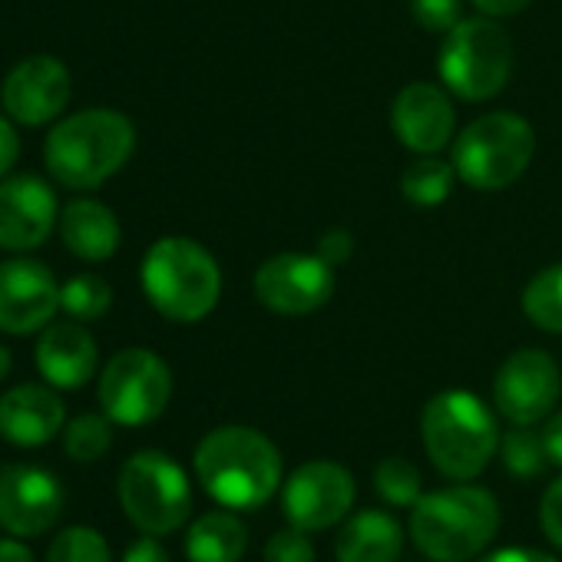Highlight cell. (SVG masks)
Masks as SVG:
<instances>
[{
  "label": "cell",
  "mask_w": 562,
  "mask_h": 562,
  "mask_svg": "<svg viewBox=\"0 0 562 562\" xmlns=\"http://www.w3.org/2000/svg\"><path fill=\"white\" fill-rule=\"evenodd\" d=\"M136 149V126L116 110H80L60 120L47 143L44 162L54 182L67 189H97L113 179Z\"/></svg>",
  "instance_id": "obj_1"
},
{
  "label": "cell",
  "mask_w": 562,
  "mask_h": 562,
  "mask_svg": "<svg viewBox=\"0 0 562 562\" xmlns=\"http://www.w3.org/2000/svg\"><path fill=\"white\" fill-rule=\"evenodd\" d=\"M195 476L215 503L258 509L281 483V453L251 427H218L195 450Z\"/></svg>",
  "instance_id": "obj_2"
},
{
  "label": "cell",
  "mask_w": 562,
  "mask_h": 562,
  "mask_svg": "<svg viewBox=\"0 0 562 562\" xmlns=\"http://www.w3.org/2000/svg\"><path fill=\"white\" fill-rule=\"evenodd\" d=\"M143 292L162 318L192 325L218 305L222 271L199 241L166 235L143 258Z\"/></svg>",
  "instance_id": "obj_3"
},
{
  "label": "cell",
  "mask_w": 562,
  "mask_h": 562,
  "mask_svg": "<svg viewBox=\"0 0 562 562\" xmlns=\"http://www.w3.org/2000/svg\"><path fill=\"white\" fill-rule=\"evenodd\" d=\"M499 529V506L480 486L424 493L411 513V539L434 562H467L483 552Z\"/></svg>",
  "instance_id": "obj_4"
},
{
  "label": "cell",
  "mask_w": 562,
  "mask_h": 562,
  "mask_svg": "<svg viewBox=\"0 0 562 562\" xmlns=\"http://www.w3.org/2000/svg\"><path fill=\"white\" fill-rule=\"evenodd\" d=\"M420 434L430 463L450 480H473L499 450L493 414L470 391H443L427 401Z\"/></svg>",
  "instance_id": "obj_5"
},
{
  "label": "cell",
  "mask_w": 562,
  "mask_h": 562,
  "mask_svg": "<svg viewBox=\"0 0 562 562\" xmlns=\"http://www.w3.org/2000/svg\"><path fill=\"white\" fill-rule=\"evenodd\" d=\"M536 133L516 113H486L473 120L453 143L457 176L480 192L513 186L532 162Z\"/></svg>",
  "instance_id": "obj_6"
},
{
  "label": "cell",
  "mask_w": 562,
  "mask_h": 562,
  "mask_svg": "<svg viewBox=\"0 0 562 562\" xmlns=\"http://www.w3.org/2000/svg\"><path fill=\"white\" fill-rule=\"evenodd\" d=\"M513 74V44L493 18L460 21L440 47L443 83L470 103L493 100Z\"/></svg>",
  "instance_id": "obj_7"
},
{
  "label": "cell",
  "mask_w": 562,
  "mask_h": 562,
  "mask_svg": "<svg viewBox=\"0 0 562 562\" xmlns=\"http://www.w3.org/2000/svg\"><path fill=\"white\" fill-rule=\"evenodd\" d=\"M120 503L133 526L149 536H166L189 519L192 490L172 457L159 450H143L130 457L120 470Z\"/></svg>",
  "instance_id": "obj_8"
},
{
  "label": "cell",
  "mask_w": 562,
  "mask_h": 562,
  "mask_svg": "<svg viewBox=\"0 0 562 562\" xmlns=\"http://www.w3.org/2000/svg\"><path fill=\"white\" fill-rule=\"evenodd\" d=\"M172 397V374L166 361L146 348L120 351L100 374V404L113 424L143 427L162 417Z\"/></svg>",
  "instance_id": "obj_9"
},
{
  "label": "cell",
  "mask_w": 562,
  "mask_h": 562,
  "mask_svg": "<svg viewBox=\"0 0 562 562\" xmlns=\"http://www.w3.org/2000/svg\"><path fill=\"white\" fill-rule=\"evenodd\" d=\"M335 295V265L322 255L285 251L258 265L255 299L274 315H312Z\"/></svg>",
  "instance_id": "obj_10"
},
{
  "label": "cell",
  "mask_w": 562,
  "mask_h": 562,
  "mask_svg": "<svg viewBox=\"0 0 562 562\" xmlns=\"http://www.w3.org/2000/svg\"><path fill=\"white\" fill-rule=\"evenodd\" d=\"M562 394L559 364L536 348H522L509 355L493 381L496 411L519 427H532L536 420L549 417Z\"/></svg>",
  "instance_id": "obj_11"
},
{
  "label": "cell",
  "mask_w": 562,
  "mask_h": 562,
  "mask_svg": "<svg viewBox=\"0 0 562 562\" xmlns=\"http://www.w3.org/2000/svg\"><path fill=\"white\" fill-rule=\"evenodd\" d=\"M355 503V476L335 460L302 463L281 493V506L292 526L315 532L341 522Z\"/></svg>",
  "instance_id": "obj_12"
},
{
  "label": "cell",
  "mask_w": 562,
  "mask_h": 562,
  "mask_svg": "<svg viewBox=\"0 0 562 562\" xmlns=\"http://www.w3.org/2000/svg\"><path fill=\"white\" fill-rule=\"evenodd\" d=\"M60 312V285L54 271L34 258L0 261V331L34 335Z\"/></svg>",
  "instance_id": "obj_13"
},
{
  "label": "cell",
  "mask_w": 562,
  "mask_h": 562,
  "mask_svg": "<svg viewBox=\"0 0 562 562\" xmlns=\"http://www.w3.org/2000/svg\"><path fill=\"white\" fill-rule=\"evenodd\" d=\"M74 93V77L70 70L50 57V54H37L21 60L4 87H0V103H4L8 116L21 126H44L54 123Z\"/></svg>",
  "instance_id": "obj_14"
},
{
  "label": "cell",
  "mask_w": 562,
  "mask_h": 562,
  "mask_svg": "<svg viewBox=\"0 0 562 562\" xmlns=\"http://www.w3.org/2000/svg\"><path fill=\"white\" fill-rule=\"evenodd\" d=\"M64 513L60 480L37 463H8L0 470V526L14 536H41Z\"/></svg>",
  "instance_id": "obj_15"
},
{
  "label": "cell",
  "mask_w": 562,
  "mask_h": 562,
  "mask_svg": "<svg viewBox=\"0 0 562 562\" xmlns=\"http://www.w3.org/2000/svg\"><path fill=\"white\" fill-rule=\"evenodd\" d=\"M60 218L54 189L37 176L0 179V248L31 251L47 241Z\"/></svg>",
  "instance_id": "obj_16"
},
{
  "label": "cell",
  "mask_w": 562,
  "mask_h": 562,
  "mask_svg": "<svg viewBox=\"0 0 562 562\" xmlns=\"http://www.w3.org/2000/svg\"><path fill=\"white\" fill-rule=\"evenodd\" d=\"M457 116L453 106L447 100V93L434 83H411L397 93L394 106H391V130L394 136L420 153V156H434L440 153L450 136H453Z\"/></svg>",
  "instance_id": "obj_17"
},
{
  "label": "cell",
  "mask_w": 562,
  "mask_h": 562,
  "mask_svg": "<svg viewBox=\"0 0 562 562\" xmlns=\"http://www.w3.org/2000/svg\"><path fill=\"white\" fill-rule=\"evenodd\" d=\"M34 361H37V371L44 374L47 384L64 387V391H77L97 374L100 351H97L93 335L83 325L57 322V325L44 328L37 351H34Z\"/></svg>",
  "instance_id": "obj_18"
},
{
  "label": "cell",
  "mask_w": 562,
  "mask_h": 562,
  "mask_svg": "<svg viewBox=\"0 0 562 562\" xmlns=\"http://www.w3.org/2000/svg\"><path fill=\"white\" fill-rule=\"evenodd\" d=\"M64 401L41 384H21L0 397V437L18 447H41L64 430Z\"/></svg>",
  "instance_id": "obj_19"
},
{
  "label": "cell",
  "mask_w": 562,
  "mask_h": 562,
  "mask_svg": "<svg viewBox=\"0 0 562 562\" xmlns=\"http://www.w3.org/2000/svg\"><path fill=\"white\" fill-rule=\"evenodd\" d=\"M57 228L67 251H74L83 261H106L123 238L120 218L113 215L110 205L97 199H77L67 209H60Z\"/></svg>",
  "instance_id": "obj_20"
},
{
  "label": "cell",
  "mask_w": 562,
  "mask_h": 562,
  "mask_svg": "<svg viewBox=\"0 0 562 562\" xmlns=\"http://www.w3.org/2000/svg\"><path fill=\"white\" fill-rule=\"evenodd\" d=\"M404 546V532L391 513L364 509L351 516L335 542L338 562H397Z\"/></svg>",
  "instance_id": "obj_21"
},
{
  "label": "cell",
  "mask_w": 562,
  "mask_h": 562,
  "mask_svg": "<svg viewBox=\"0 0 562 562\" xmlns=\"http://www.w3.org/2000/svg\"><path fill=\"white\" fill-rule=\"evenodd\" d=\"M248 532L232 513H205L192 522L186 539L189 562H238L245 555Z\"/></svg>",
  "instance_id": "obj_22"
},
{
  "label": "cell",
  "mask_w": 562,
  "mask_h": 562,
  "mask_svg": "<svg viewBox=\"0 0 562 562\" xmlns=\"http://www.w3.org/2000/svg\"><path fill=\"white\" fill-rule=\"evenodd\" d=\"M522 315L536 328L562 335V265L542 268L522 289Z\"/></svg>",
  "instance_id": "obj_23"
},
{
  "label": "cell",
  "mask_w": 562,
  "mask_h": 562,
  "mask_svg": "<svg viewBox=\"0 0 562 562\" xmlns=\"http://www.w3.org/2000/svg\"><path fill=\"white\" fill-rule=\"evenodd\" d=\"M453 166L437 156H420L401 172V192L414 205H440L453 189Z\"/></svg>",
  "instance_id": "obj_24"
},
{
  "label": "cell",
  "mask_w": 562,
  "mask_h": 562,
  "mask_svg": "<svg viewBox=\"0 0 562 562\" xmlns=\"http://www.w3.org/2000/svg\"><path fill=\"white\" fill-rule=\"evenodd\" d=\"M113 289L100 274H74L60 285V312L74 322H97L110 312Z\"/></svg>",
  "instance_id": "obj_25"
},
{
  "label": "cell",
  "mask_w": 562,
  "mask_h": 562,
  "mask_svg": "<svg viewBox=\"0 0 562 562\" xmlns=\"http://www.w3.org/2000/svg\"><path fill=\"white\" fill-rule=\"evenodd\" d=\"M113 420L103 414H80L64 427V450L77 463H93L100 460L110 443H113Z\"/></svg>",
  "instance_id": "obj_26"
},
{
  "label": "cell",
  "mask_w": 562,
  "mask_h": 562,
  "mask_svg": "<svg viewBox=\"0 0 562 562\" xmlns=\"http://www.w3.org/2000/svg\"><path fill=\"white\" fill-rule=\"evenodd\" d=\"M499 457H503V467L513 473V476H539L546 467H549V457H546V447H542V437L532 434L529 427H513L506 437H499Z\"/></svg>",
  "instance_id": "obj_27"
},
{
  "label": "cell",
  "mask_w": 562,
  "mask_h": 562,
  "mask_svg": "<svg viewBox=\"0 0 562 562\" xmlns=\"http://www.w3.org/2000/svg\"><path fill=\"white\" fill-rule=\"evenodd\" d=\"M374 490L391 506H414L420 493V470L404 457H387L374 470Z\"/></svg>",
  "instance_id": "obj_28"
},
{
  "label": "cell",
  "mask_w": 562,
  "mask_h": 562,
  "mask_svg": "<svg viewBox=\"0 0 562 562\" xmlns=\"http://www.w3.org/2000/svg\"><path fill=\"white\" fill-rule=\"evenodd\" d=\"M47 562H110V546L97 529L70 526L54 539Z\"/></svg>",
  "instance_id": "obj_29"
},
{
  "label": "cell",
  "mask_w": 562,
  "mask_h": 562,
  "mask_svg": "<svg viewBox=\"0 0 562 562\" xmlns=\"http://www.w3.org/2000/svg\"><path fill=\"white\" fill-rule=\"evenodd\" d=\"M265 562H315V546L305 529H281L265 546Z\"/></svg>",
  "instance_id": "obj_30"
},
{
  "label": "cell",
  "mask_w": 562,
  "mask_h": 562,
  "mask_svg": "<svg viewBox=\"0 0 562 562\" xmlns=\"http://www.w3.org/2000/svg\"><path fill=\"white\" fill-rule=\"evenodd\" d=\"M411 14L424 31L434 34H450L463 21L460 0H411Z\"/></svg>",
  "instance_id": "obj_31"
},
{
  "label": "cell",
  "mask_w": 562,
  "mask_h": 562,
  "mask_svg": "<svg viewBox=\"0 0 562 562\" xmlns=\"http://www.w3.org/2000/svg\"><path fill=\"white\" fill-rule=\"evenodd\" d=\"M539 522H542V532L552 546L562 549V476L549 483V490L542 493V503H539Z\"/></svg>",
  "instance_id": "obj_32"
},
{
  "label": "cell",
  "mask_w": 562,
  "mask_h": 562,
  "mask_svg": "<svg viewBox=\"0 0 562 562\" xmlns=\"http://www.w3.org/2000/svg\"><path fill=\"white\" fill-rule=\"evenodd\" d=\"M18 156H21V139H18V130H14V123H11V120L0 116V179H4V176L14 169Z\"/></svg>",
  "instance_id": "obj_33"
},
{
  "label": "cell",
  "mask_w": 562,
  "mask_h": 562,
  "mask_svg": "<svg viewBox=\"0 0 562 562\" xmlns=\"http://www.w3.org/2000/svg\"><path fill=\"white\" fill-rule=\"evenodd\" d=\"M539 437H542V447H546L549 463L552 467H562V411L546 420V427H542Z\"/></svg>",
  "instance_id": "obj_34"
},
{
  "label": "cell",
  "mask_w": 562,
  "mask_h": 562,
  "mask_svg": "<svg viewBox=\"0 0 562 562\" xmlns=\"http://www.w3.org/2000/svg\"><path fill=\"white\" fill-rule=\"evenodd\" d=\"M470 4L486 18H513V14L526 11L532 0H470Z\"/></svg>",
  "instance_id": "obj_35"
},
{
  "label": "cell",
  "mask_w": 562,
  "mask_h": 562,
  "mask_svg": "<svg viewBox=\"0 0 562 562\" xmlns=\"http://www.w3.org/2000/svg\"><path fill=\"white\" fill-rule=\"evenodd\" d=\"M123 562H172L169 552L156 542V539H139L126 549Z\"/></svg>",
  "instance_id": "obj_36"
},
{
  "label": "cell",
  "mask_w": 562,
  "mask_h": 562,
  "mask_svg": "<svg viewBox=\"0 0 562 562\" xmlns=\"http://www.w3.org/2000/svg\"><path fill=\"white\" fill-rule=\"evenodd\" d=\"M480 562H559L549 552H536V549H496L490 555H483Z\"/></svg>",
  "instance_id": "obj_37"
},
{
  "label": "cell",
  "mask_w": 562,
  "mask_h": 562,
  "mask_svg": "<svg viewBox=\"0 0 562 562\" xmlns=\"http://www.w3.org/2000/svg\"><path fill=\"white\" fill-rule=\"evenodd\" d=\"M348 255H351V235H345V232H331V235H325V238H322V258H325V261L341 265Z\"/></svg>",
  "instance_id": "obj_38"
},
{
  "label": "cell",
  "mask_w": 562,
  "mask_h": 562,
  "mask_svg": "<svg viewBox=\"0 0 562 562\" xmlns=\"http://www.w3.org/2000/svg\"><path fill=\"white\" fill-rule=\"evenodd\" d=\"M0 562H34V552L18 539H0Z\"/></svg>",
  "instance_id": "obj_39"
},
{
  "label": "cell",
  "mask_w": 562,
  "mask_h": 562,
  "mask_svg": "<svg viewBox=\"0 0 562 562\" xmlns=\"http://www.w3.org/2000/svg\"><path fill=\"white\" fill-rule=\"evenodd\" d=\"M11 364H14V358H11V351L0 345V381H4L8 374H11Z\"/></svg>",
  "instance_id": "obj_40"
}]
</instances>
